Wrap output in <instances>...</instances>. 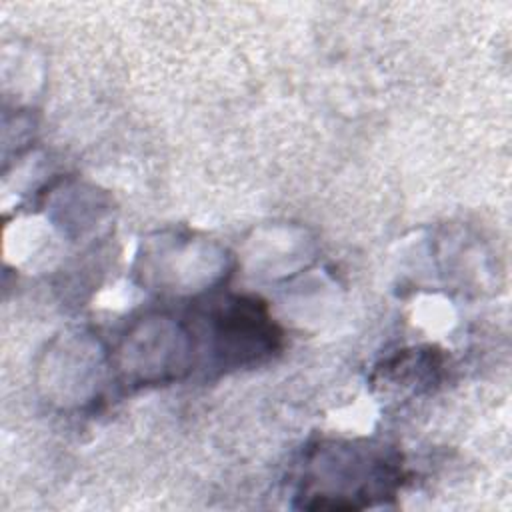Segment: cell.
Listing matches in <instances>:
<instances>
[{
    "label": "cell",
    "instance_id": "cell-1",
    "mask_svg": "<svg viewBox=\"0 0 512 512\" xmlns=\"http://www.w3.org/2000/svg\"><path fill=\"white\" fill-rule=\"evenodd\" d=\"M314 474L306 508L312 510H354L382 498L400 480L398 462L380 448L356 444H330L310 458Z\"/></svg>",
    "mask_w": 512,
    "mask_h": 512
},
{
    "label": "cell",
    "instance_id": "cell-2",
    "mask_svg": "<svg viewBox=\"0 0 512 512\" xmlns=\"http://www.w3.org/2000/svg\"><path fill=\"white\" fill-rule=\"evenodd\" d=\"M194 334L172 318L156 316L136 324L122 344V370L140 384L166 382L190 368Z\"/></svg>",
    "mask_w": 512,
    "mask_h": 512
},
{
    "label": "cell",
    "instance_id": "cell-3",
    "mask_svg": "<svg viewBox=\"0 0 512 512\" xmlns=\"http://www.w3.org/2000/svg\"><path fill=\"white\" fill-rule=\"evenodd\" d=\"M212 350L222 366L238 368L268 358L280 342L266 308L252 298H228L210 314Z\"/></svg>",
    "mask_w": 512,
    "mask_h": 512
}]
</instances>
